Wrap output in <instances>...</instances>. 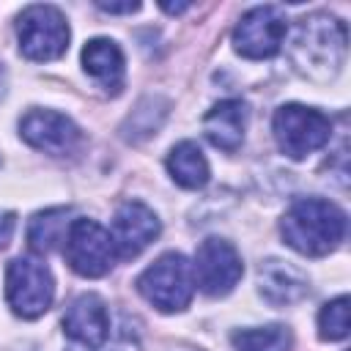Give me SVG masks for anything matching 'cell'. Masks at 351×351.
Segmentation results:
<instances>
[{
  "instance_id": "6da1fadb",
  "label": "cell",
  "mask_w": 351,
  "mask_h": 351,
  "mask_svg": "<svg viewBox=\"0 0 351 351\" xmlns=\"http://www.w3.org/2000/svg\"><path fill=\"white\" fill-rule=\"evenodd\" d=\"M280 233L291 250L307 258L329 255L346 236V214L324 197L296 200L280 219Z\"/></svg>"
},
{
  "instance_id": "7a4b0ae2",
  "label": "cell",
  "mask_w": 351,
  "mask_h": 351,
  "mask_svg": "<svg viewBox=\"0 0 351 351\" xmlns=\"http://www.w3.org/2000/svg\"><path fill=\"white\" fill-rule=\"evenodd\" d=\"M346 25L329 14H310L304 16L291 38V60L293 66L313 77V80H329L340 71V63L346 58Z\"/></svg>"
},
{
  "instance_id": "3957f363",
  "label": "cell",
  "mask_w": 351,
  "mask_h": 351,
  "mask_svg": "<svg viewBox=\"0 0 351 351\" xmlns=\"http://www.w3.org/2000/svg\"><path fill=\"white\" fill-rule=\"evenodd\" d=\"M137 291L156 310L181 313L184 307H189L195 293L192 263L181 252H165L137 277Z\"/></svg>"
},
{
  "instance_id": "277c9868",
  "label": "cell",
  "mask_w": 351,
  "mask_h": 351,
  "mask_svg": "<svg viewBox=\"0 0 351 351\" xmlns=\"http://www.w3.org/2000/svg\"><path fill=\"white\" fill-rule=\"evenodd\" d=\"M271 132L280 151L291 159H304L307 154L324 148L332 137V121L304 104H282L271 118Z\"/></svg>"
},
{
  "instance_id": "5b68a950",
  "label": "cell",
  "mask_w": 351,
  "mask_h": 351,
  "mask_svg": "<svg viewBox=\"0 0 351 351\" xmlns=\"http://www.w3.org/2000/svg\"><path fill=\"white\" fill-rule=\"evenodd\" d=\"M55 280L44 261L19 255L5 269V299L19 318H38L49 310Z\"/></svg>"
},
{
  "instance_id": "8992f818",
  "label": "cell",
  "mask_w": 351,
  "mask_h": 351,
  "mask_svg": "<svg viewBox=\"0 0 351 351\" xmlns=\"http://www.w3.org/2000/svg\"><path fill=\"white\" fill-rule=\"evenodd\" d=\"M19 52L30 60H55L69 47L66 16L55 5H27L16 19Z\"/></svg>"
},
{
  "instance_id": "52a82bcc",
  "label": "cell",
  "mask_w": 351,
  "mask_h": 351,
  "mask_svg": "<svg viewBox=\"0 0 351 351\" xmlns=\"http://www.w3.org/2000/svg\"><path fill=\"white\" fill-rule=\"evenodd\" d=\"M66 263L80 277H104L115 263V244L107 228L96 219H71L63 244Z\"/></svg>"
},
{
  "instance_id": "ba28073f",
  "label": "cell",
  "mask_w": 351,
  "mask_h": 351,
  "mask_svg": "<svg viewBox=\"0 0 351 351\" xmlns=\"http://www.w3.org/2000/svg\"><path fill=\"white\" fill-rule=\"evenodd\" d=\"M288 33L285 14L277 5H255L233 27V49L241 58L263 60L280 52Z\"/></svg>"
},
{
  "instance_id": "9c48e42d",
  "label": "cell",
  "mask_w": 351,
  "mask_h": 351,
  "mask_svg": "<svg viewBox=\"0 0 351 351\" xmlns=\"http://www.w3.org/2000/svg\"><path fill=\"white\" fill-rule=\"evenodd\" d=\"M192 271H195V285H200L203 293L225 296L241 280L244 263H241L239 250L230 241L211 236V239L200 241V247L195 252Z\"/></svg>"
},
{
  "instance_id": "30bf717a",
  "label": "cell",
  "mask_w": 351,
  "mask_h": 351,
  "mask_svg": "<svg viewBox=\"0 0 351 351\" xmlns=\"http://www.w3.org/2000/svg\"><path fill=\"white\" fill-rule=\"evenodd\" d=\"M19 134L27 145L36 151L52 154V156H66L77 148L80 143V129L77 123L55 110H30L19 121Z\"/></svg>"
},
{
  "instance_id": "8fae6325",
  "label": "cell",
  "mask_w": 351,
  "mask_h": 351,
  "mask_svg": "<svg viewBox=\"0 0 351 351\" xmlns=\"http://www.w3.org/2000/svg\"><path fill=\"white\" fill-rule=\"evenodd\" d=\"M159 230H162V222L145 203L126 200L118 206V211L112 217L110 236H112L115 252L121 258H134L159 236Z\"/></svg>"
},
{
  "instance_id": "7c38bea8",
  "label": "cell",
  "mask_w": 351,
  "mask_h": 351,
  "mask_svg": "<svg viewBox=\"0 0 351 351\" xmlns=\"http://www.w3.org/2000/svg\"><path fill=\"white\" fill-rule=\"evenodd\" d=\"M63 332L85 348H99L110 335V315L104 302L96 293L77 296L63 313Z\"/></svg>"
},
{
  "instance_id": "4fadbf2b",
  "label": "cell",
  "mask_w": 351,
  "mask_h": 351,
  "mask_svg": "<svg viewBox=\"0 0 351 351\" xmlns=\"http://www.w3.org/2000/svg\"><path fill=\"white\" fill-rule=\"evenodd\" d=\"M247 104L241 99H225L217 101L206 118H203V132L208 137V143L219 151H239L244 143V132H247Z\"/></svg>"
},
{
  "instance_id": "5bb4252c",
  "label": "cell",
  "mask_w": 351,
  "mask_h": 351,
  "mask_svg": "<svg viewBox=\"0 0 351 351\" xmlns=\"http://www.w3.org/2000/svg\"><path fill=\"white\" fill-rule=\"evenodd\" d=\"M258 288L271 304H293L310 291V282L296 266L271 258L258 269Z\"/></svg>"
},
{
  "instance_id": "9a60e30c",
  "label": "cell",
  "mask_w": 351,
  "mask_h": 351,
  "mask_svg": "<svg viewBox=\"0 0 351 351\" xmlns=\"http://www.w3.org/2000/svg\"><path fill=\"white\" fill-rule=\"evenodd\" d=\"M85 71L107 90L118 93L123 85V52L112 38H90L82 47Z\"/></svg>"
},
{
  "instance_id": "2e32d148",
  "label": "cell",
  "mask_w": 351,
  "mask_h": 351,
  "mask_svg": "<svg viewBox=\"0 0 351 351\" xmlns=\"http://www.w3.org/2000/svg\"><path fill=\"white\" fill-rule=\"evenodd\" d=\"M165 165H167L170 178H173L178 186H184V189H200V186H206V181H208V176H211L208 162H206L200 145L192 143V140L176 143V145L170 148Z\"/></svg>"
},
{
  "instance_id": "e0dca14e",
  "label": "cell",
  "mask_w": 351,
  "mask_h": 351,
  "mask_svg": "<svg viewBox=\"0 0 351 351\" xmlns=\"http://www.w3.org/2000/svg\"><path fill=\"white\" fill-rule=\"evenodd\" d=\"M236 351H291L293 335L282 324H269V326H252L233 332L230 337Z\"/></svg>"
},
{
  "instance_id": "ac0fdd59",
  "label": "cell",
  "mask_w": 351,
  "mask_h": 351,
  "mask_svg": "<svg viewBox=\"0 0 351 351\" xmlns=\"http://www.w3.org/2000/svg\"><path fill=\"white\" fill-rule=\"evenodd\" d=\"M66 214H69L66 208H47L30 219L27 241L36 252H49L58 247V241L66 236V230L71 225V222H66Z\"/></svg>"
},
{
  "instance_id": "d6986e66",
  "label": "cell",
  "mask_w": 351,
  "mask_h": 351,
  "mask_svg": "<svg viewBox=\"0 0 351 351\" xmlns=\"http://www.w3.org/2000/svg\"><path fill=\"white\" fill-rule=\"evenodd\" d=\"M318 335L321 340H343L348 335V296H337L326 302L318 313Z\"/></svg>"
},
{
  "instance_id": "ffe728a7",
  "label": "cell",
  "mask_w": 351,
  "mask_h": 351,
  "mask_svg": "<svg viewBox=\"0 0 351 351\" xmlns=\"http://www.w3.org/2000/svg\"><path fill=\"white\" fill-rule=\"evenodd\" d=\"M14 236V214L11 211H0V250L11 241Z\"/></svg>"
},
{
  "instance_id": "44dd1931",
  "label": "cell",
  "mask_w": 351,
  "mask_h": 351,
  "mask_svg": "<svg viewBox=\"0 0 351 351\" xmlns=\"http://www.w3.org/2000/svg\"><path fill=\"white\" fill-rule=\"evenodd\" d=\"M96 5L101 11H107V14H132V11L140 8V3H132V0H126V3H104V0H99Z\"/></svg>"
},
{
  "instance_id": "7402d4cb",
  "label": "cell",
  "mask_w": 351,
  "mask_h": 351,
  "mask_svg": "<svg viewBox=\"0 0 351 351\" xmlns=\"http://www.w3.org/2000/svg\"><path fill=\"white\" fill-rule=\"evenodd\" d=\"M162 8H165L167 14H181V11L189 8V3H162Z\"/></svg>"
}]
</instances>
